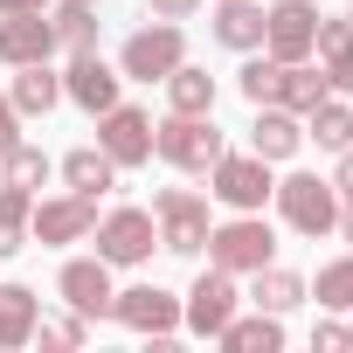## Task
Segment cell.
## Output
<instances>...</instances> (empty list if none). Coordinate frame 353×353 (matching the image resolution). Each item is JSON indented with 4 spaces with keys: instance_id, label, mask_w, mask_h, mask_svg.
Listing matches in <instances>:
<instances>
[{
    "instance_id": "obj_21",
    "label": "cell",
    "mask_w": 353,
    "mask_h": 353,
    "mask_svg": "<svg viewBox=\"0 0 353 353\" xmlns=\"http://www.w3.org/2000/svg\"><path fill=\"white\" fill-rule=\"evenodd\" d=\"M35 319H42V298L28 284H0V346H28L35 339Z\"/></svg>"
},
{
    "instance_id": "obj_42",
    "label": "cell",
    "mask_w": 353,
    "mask_h": 353,
    "mask_svg": "<svg viewBox=\"0 0 353 353\" xmlns=\"http://www.w3.org/2000/svg\"><path fill=\"white\" fill-rule=\"evenodd\" d=\"M346 21H353V14H346Z\"/></svg>"
},
{
    "instance_id": "obj_11",
    "label": "cell",
    "mask_w": 353,
    "mask_h": 353,
    "mask_svg": "<svg viewBox=\"0 0 353 353\" xmlns=\"http://www.w3.org/2000/svg\"><path fill=\"white\" fill-rule=\"evenodd\" d=\"M229 319H236V277L208 263V270L194 277V291L181 298V325H188V332H201V339H215Z\"/></svg>"
},
{
    "instance_id": "obj_38",
    "label": "cell",
    "mask_w": 353,
    "mask_h": 353,
    "mask_svg": "<svg viewBox=\"0 0 353 353\" xmlns=\"http://www.w3.org/2000/svg\"><path fill=\"white\" fill-rule=\"evenodd\" d=\"M0 14H49V0H0Z\"/></svg>"
},
{
    "instance_id": "obj_29",
    "label": "cell",
    "mask_w": 353,
    "mask_h": 353,
    "mask_svg": "<svg viewBox=\"0 0 353 353\" xmlns=\"http://www.w3.org/2000/svg\"><path fill=\"white\" fill-rule=\"evenodd\" d=\"M305 298H319L325 312H353V256L319 263V284H305Z\"/></svg>"
},
{
    "instance_id": "obj_36",
    "label": "cell",
    "mask_w": 353,
    "mask_h": 353,
    "mask_svg": "<svg viewBox=\"0 0 353 353\" xmlns=\"http://www.w3.org/2000/svg\"><path fill=\"white\" fill-rule=\"evenodd\" d=\"M312 346H325V353H339V346H346V325H332V319H325V325H312Z\"/></svg>"
},
{
    "instance_id": "obj_16",
    "label": "cell",
    "mask_w": 353,
    "mask_h": 353,
    "mask_svg": "<svg viewBox=\"0 0 353 353\" xmlns=\"http://www.w3.org/2000/svg\"><path fill=\"white\" fill-rule=\"evenodd\" d=\"M298 145H305V118H298V111H284V104H256L250 152L277 166V159H298Z\"/></svg>"
},
{
    "instance_id": "obj_32",
    "label": "cell",
    "mask_w": 353,
    "mask_h": 353,
    "mask_svg": "<svg viewBox=\"0 0 353 353\" xmlns=\"http://www.w3.org/2000/svg\"><path fill=\"white\" fill-rule=\"evenodd\" d=\"M312 56H325V63H332V56H353V21H325V14H319Z\"/></svg>"
},
{
    "instance_id": "obj_3",
    "label": "cell",
    "mask_w": 353,
    "mask_h": 353,
    "mask_svg": "<svg viewBox=\"0 0 353 353\" xmlns=\"http://www.w3.org/2000/svg\"><path fill=\"white\" fill-rule=\"evenodd\" d=\"M208 263L215 270H229V277H250V270H263L270 256H277V236H270V222L263 215H236V222H222V229H208Z\"/></svg>"
},
{
    "instance_id": "obj_12",
    "label": "cell",
    "mask_w": 353,
    "mask_h": 353,
    "mask_svg": "<svg viewBox=\"0 0 353 353\" xmlns=\"http://www.w3.org/2000/svg\"><path fill=\"white\" fill-rule=\"evenodd\" d=\"M97 229V194H56L28 208V236L35 243H83Z\"/></svg>"
},
{
    "instance_id": "obj_22",
    "label": "cell",
    "mask_w": 353,
    "mask_h": 353,
    "mask_svg": "<svg viewBox=\"0 0 353 353\" xmlns=\"http://www.w3.org/2000/svg\"><path fill=\"white\" fill-rule=\"evenodd\" d=\"M215 339H222L229 353H277V346H284V319H277V312H256V319H229Z\"/></svg>"
},
{
    "instance_id": "obj_2",
    "label": "cell",
    "mask_w": 353,
    "mask_h": 353,
    "mask_svg": "<svg viewBox=\"0 0 353 353\" xmlns=\"http://www.w3.org/2000/svg\"><path fill=\"white\" fill-rule=\"evenodd\" d=\"M181 63H188L181 21H152V28L125 35V49H118V77H132V83H166Z\"/></svg>"
},
{
    "instance_id": "obj_9",
    "label": "cell",
    "mask_w": 353,
    "mask_h": 353,
    "mask_svg": "<svg viewBox=\"0 0 353 353\" xmlns=\"http://www.w3.org/2000/svg\"><path fill=\"white\" fill-rule=\"evenodd\" d=\"M312 35H319V8H312V0H270V8H263V56L305 63Z\"/></svg>"
},
{
    "instance_id": "obj_39",
    "label": "cell",
    "mask_w": 353,
    "mask_h": 353,
    "mask_svg": "<svg viewBox=\"0 0 353 353\" xmlns=\"http://www.w3.org/2000/svg\"><path fill=\"white\" fill-rule=\"evenodd\" d=\"M332 229H339V236L353 243V201H339V215H332Z\"/></svg>"
},
{
    "instance_id": "obj_15",
    "label": "cell",
    "mask_w": 353,
    "mask_h": 353,
    "mask_svg": "<svg viewBox=\"0 0 353 353\" xmlns=\"http://www.w3.org/2000/svg\"><path fill=\"white\" fill-rule=\"evenodd\" d=\"M56 56V28L49 14H0V63L21 70V63H49Z\"/></svg>"
},
{
    "instance_id": "obj_10",
    "label": "cell",
    "mask_w": 353,
    "mask_h": 353,
    "mask_svg": "<svg viewBox=\"0 0 353 353\" xmlns=\"http://www.w3.org/2000/svg\"><path fill=\"white\" fill-rule=\"evenodd\" d=\"M90 236H97V256L118 270V263H145V256H152V243H159V222H152L145 208H111V215H104Z\"/></svg>"
},
{
    "instance_id": "obj_20",
    "label": "cell",
    "mask_w": 353,
    "mask_h": 353,
    "mask_svg": "<svg viewBox=\"0 0 353 353\" xmlns=\"http://www.w3.org/2000/svg\"><path fill=\"white\" fill-rule=\"evenodd\" d=\"M250 277H256V284H250V305H256V312H277V319H284L291 305H305V277L284 270L277 256H270L263 270H250Z\"/></svg>"
},
{
    "instance_id": "obj_26",
    "label": "cell",
    "mask_w": 353,
    "mask_h": 353,
    "mask_svg": "<svg viewBox=\"0 0 353 353\" xmlns=\"http://www.w3.org/2000/svg\"><path fill=\"white\" fill-rule=\"evenodd\" d=\"M49 28H56V49H70V56H83L97 42V14L83 8V0H63V8L49 14Z\"/></svg>"
},
{
    "instance_id": "obj_25",
    "label": "cell",
    "mask_w": 353,
    "mask_h": 353,
    "mask_svg": "<svg viewBox=\"0 0 353 353\" xmlns=\"http://www.w3.org/2000/svg\"><path fill=\"white\" fill-rule=\"evenodd\" d=\"M0 181H8V188H28V194H35V188L49 181V152H42V145H28V139H14L8 152H0Z\"/></svg>"
},
{
    "instance_id": "obj_18",
    "label": "cell",
    "mask_w": 353,
    "mask_h": 353,
    "mask_svg": "<svg viewBox=\"0 0 353 353\" xmlns=\"http://www.w3.org/2000/svg\"><path fill=\"white\" fill-rule=\"evenodd\" d=\"M305 139H312L319 152H332V159H339V152L353 145V104L325 90V97H319V104L305 111Z\"/></svg>"
},
{
    "instance_id": "obj_4",
    "label": "cell",
    "mask_w": 353,
    "mask_h": 353,
    "mask_svg": "<svg viewBox=\"0 0 353 353\" xmlns=\"http://www.w3.org/2000/svg\"><path fill=\"white\" fill-rule=\"evenodd\" d=\"M277 215L298 229V236H332V215H339V188L319 181V173H284V181L270 188Z\"/></svg>"
},
{
    "instance_id": "obj_14",
    "label": "cell",
    "mask_w": 353,
    "mask_h": 353,
    "mask_svg": "<svg viewBox=\"0 0 353 353\" xmlns=\"http://www.w3.org/2000/svg\"><path fill=\"white\" fill-rule=\"evenodd\" d=\"M56 291H63L70 312L104 319V312H111V263H104V256H70L63 277H56Z\"/></svg>"
},
{
    "instance_id": "obj_40",
    "label": "cell",
    "mask_w": 353,
    "mask_h": 353,
    "mask_svg": "<svg viewBox=\"0 0 353 353\" xmlns=\"http://www.w3.org/2000/svg\"><path fill=\"white\" fill-rule=\"evenodd\" d=\"M346 346H353V325H346Z\"/></svg>"
},
{
    "instance_id": "obj_13",
    "label": "cell",
    "mask_w": 353,
    "mask_h": 353,
    "mask_svg": "<svg viewBox=\"0 0 353 353\" xmlns=\"http://www.w3.org/2000/svg\"><path fill=\"white\" fill-rule=\"evenodd\" d=\"M118 83H125V77H118V70H111V63H104L97 49H83V56H77V63L63 70V97H70L77 111H90V118L118 104Z\"/></svg>"
},
{
    "instance_id": "obj_7",
    "label": "cell",
    "mask_w": 353,
    "mask_h": 353,
    "mask_svg": "<svg viewBox=\"0 0 353 353\" xmlns=\"http://www.w3.org/2000/svg\"><path fill=\"white\" fill-rule=\"evenodd\" d=\"M111 319L139 339H173L181 332V298L159 284H132V291H111Z\"/></svg>"
},
{
    "instance_id": "obj_6",
    "label": "cell",
    "mask_w": 353,
    "mask_h": 353,
    "mask_svg": "<svg viewBox=\"0 0 353 353\" xmlns=\"http://www.w3.org/2000/svg\"><path fill=\"white\" fill-rule=\"evenodd\" d=\"M270 159H256V152H222L215 166H208V194L222 201V208H236V215H256L263 201H270Z\"/></svg>"
},
{
    "instance_id": "obj_41",
    "label": "cell",
    "mask_w": 353,
    "mask_h": 353,
    "mask_svg": "<svg viewBox=\"0 0 353 353\" xmlns=\"http://www.w3.org/2000/svg\"><path fill=\"white\" fill-rule=\"evenodd\" d=\"M83 8H97V0H83Z\"/></svg>"
},
{
    "instance_id": "obj_31",
    "label": "cell",
    "mask_w": 353,
    "mask_h": 353,
    "mask_svg": "<svg viewBox=\"0 0 353 353\" xmlns=\"http://www.w3.org/2000/svg\"><path fill=\"white\" fill-rule=\"evenodd\" d=\"M35 339L42 346H83L90 339V319L77 312V319H35Z\"/></svg>"
},
{
    "instance_id": "obj_34",
    "label": "cell",
    "mask_w": 353,
    "mask_h": 353,
    "mask_svg": "<svg viewBox=\"0 0 353 353\" xmlns=\"http://www.w3.org/2000/svg\"><path fill=\"white\" fill-rule=\"evenodd\" d=\"M325 83H332L339 97H353V56H332V63H325Z\"/></svg>"
},
{
    "instance_id": "obj_28",
    "label": "cell",
    "mask_w": 353,
    "mask_h": 353,
    "mask_svg": "<svg viewBox=\"0 0 353 353\" xmlns=\"http://www.w3.org/2000/svg\"><path fill=\"white\" fill-rule=\"evenodd\" d=\"M325 90H332V83H325V70H312V56H305V63H284V97H277V104L305 118V111H312Z\"/></svg>"
},
{
    "instance_id": "obj_1",
    "label": "cell",
    "mask_w": 353,
    "mask_h": 353,
    "mask_svg": "<svg viewBox=\"0 0 353 353\" xmlns=\"http://www.w3.org/2000/svg\"><path fill=\"white\" fill-rule=\"evenodd\" d=\"M152 152H159L166 166H181V173H208L229 145H222V132H215V111H201V118L173 111L166 125H152Z\"/></svg>"
},
{
    "instance_id": "obj_19",
    "label": "cell",
    "mask_w": 353,
    "mask_h": 353,
    "mask_svg": "<svg viewBox=\"0 0 353 353\" xmlns=\"http://www.w3.org/2000/svg\"><path fill=\"white\" fill-rule=\"evenodd\" d=\"M215 42L236 49V56L263 49V8L256 0H215Z\"/></svg>"
},
{
    "instance_id": "obj_33",
    "label": "cell",
    "mask_w": 353,
    "mask_h": 353,
    "mask_svg": "<svg viewBox=\"0 0 353 353\" xmlns=\"http://www.w3.org/2000/svg\"><path fill=\"white\" fill-rule=\"evenodd\" d=\"M145 8H152V21H188L201 0H145Z\"/></svg>"
},
{
    "instance_id": "obj_27",
    "label": "cell",
    "mask_w": 353,
    "mask_h": 353,
    "mask_svg": "<svg viewBox=\"0 0 353 353\" xmlns=\"http://www.w3.org/2000/svg\"><path fill=\"white\" fill-rule=\"evenodd\" d=\"M28 208H35L28 188H8V181H0V256H14V250L28 243Z\"/></svg>"
},
{
    "instance_id": "obj_17",
    "label": "cell",
    "mask_w": 353,
    "mask_h": 353,
    "mask_svg": "<svg viewBox=\"0 0 353 353\" xmlns=\"http://www.w3.org/2000/svg\"><path fill=\"white\" fill-rule=\"evenodd\" d=\"M8 104H14L21 118H49V111L63 104V77H56L49 63H21V70H14V90H8Z\"/></svg>"
},
{
    "instance_id": "obj_5",
    "label": "cell",
    "mask_w": 353,
    "mask_h": 353,
    "mask_svg": "<svg viewBox=\"0 0 353 353\" xmlns=\"http://www.w3.org/2000/svg\"><path fill=\"white\" fill-rule=\"evenodd\" d=\"M152 222H159V250H173V256H201V243H208V201L194 194V188H159L152 194Z\"/></svg>"
},
{
    "instance_id": "obj_37",
    "label": "cell",
    "mask_w": 353,
    "mask_h": 353,
    "mask_svg": "<svg viewBox=\"0 0 353 353\" xmlns=\"http://www.w3.org/2000/svg\"><path fill=\"white\" fill-rule=\"evenodd\" d=\"M332 188H339V201H353V145L339 152V173H332Z\"/></svg>"
},
{
    "instance_id": "obj_24",
    "label": "cell",
    "mask_w": 353,
    "mask_h": 353,
    "mask_svg": "<svg viewBox=\"0 0 353 353\" xmlns=\"http://www.w3.org/2000/svg\"><path fill=\"white\" fill-rule=\"evenodd\" d=\"M166 111H188V118L215 111V77H208V70H194V63H181V70L166 77Z\"/></svg>"
},
{
    "instance_id": "obj_8",
    "label": "cell",
    "mask_w": 353,
    "mask_h": 353,
    "mask_svg": "<svg viewBox=\"0 0 353 353\" xmlns=\"http://www.w3.org/2000/svg\"><path fill=\"white\" fill-rule=\"evenodd\" d=\"M97 145H104V159L125 173V166H145L152 159V111H139V104H111V111H97Z\"/></svg>"
},
{
    "instance_id": "obj_30",
    "label": "cell",
    "mask_w": 353,
    "mask_h": 353,
    "mask_svg": "<svg viewBox=\"0 0 353 353\" xmlns=\"http://www.w3.org/2000/svg\"><path fill=\"white\" fill-rule=\"evenodd\" d=\"M243 97H250V104H277V97H284V63L250 49V63H243Z\"/></svg>"
},
{
    "instance_id": "obj_23",
    "label": "cell",
    "mask_w": 353,
    "mask_h": 353,
    "mask_svg": "<svg viewBox=\"0 0 353 353\" xmlns=\"http://www.w3.org/2000/svg\"><path fill=\"white\" fill-rule=\"evenodd\" d=\"M63 181H70V194H111L118 166L104 159V145H77V152H63Z\"/></svg>"
},
{
    "instance_id": "obj_35",
    "label": "cell",
    "mask_w": 353,
    "mask_h": 353,
    "mask_svg": "<svg viewBox=\"0 0 353 353\" xmlns=\"http://www.w3.org/2000/svg\"><path fill=\"white\" fill-rule=\"evenodd\" d=\"M14 139H21V111L8 104V90H0V152H8Z\"/></svg>"
}]
</instances>
